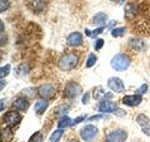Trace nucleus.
Returning <instances> with one entry per match:
<instances>
[{"label": "nucleus", "instance_id": "c85d7f7f", "mask_svg": "<svg viewBox=\"0 0 150 142\" xmlns=\"http://www.w3.org/2000/svg\"><path fill=\"white\" fill-rule=\"evenodd\" d=\"M103 45H104V39L99 38V39L95 40V44H94V49H95V50H100V49L103 48Z\"/></svg>", "mask_w": 150, "mask_h": 142}, {"label": "nucleus", "instance_id": "aec40b11", "mask_svg": "<svg viewBox=\"0 0 150 142\" xmlns=\"http://www.w3.org/2000/svg\"><path fill=\"white\" fill-rule=\"evenodd\" d=\"M58 126H59V128H67V127L73 126V121L70 120L68 116H63V117H60V121L58 122Z\"/></svg>", "mask_w": 150, "mask_h": 142}, {"label": "nucleus", "instance_id": "ea45409f", "mask_svg": "<svg viewBox=\"0 0 150 142\" xmlns=\"http://www.w3.org/2000/svg\"><path fill=\"white\" fill-rule=\"evenodd\" d=\"M119 1H120V4H123V3L125 1V0H119Z\"/></svg>", "mask_w": 150, "mask_h": 142}, {"label": "nucleus", "instance_id": "7ed1b4c3", "mask_svg": "<svg viewBox=\"0 0 150 142\" xmlns=\"http://www.w3.org/2000/svg\"><path fill=\"white\" fill-rule=\"evenodd\" d=\"M81 91L83 89L80 87V84L75 82H69L64 88V96L67 98H75L81 93Z\"/></svg>", "mask_w": 150, "mask_h": 142}, {"label": "nucleus", "instance_id": "c756f323", "mask_svg": "<svg viewBox=\"0 0 150 142\" xmlns=\"http://www.w3.org/2000/svg\"><path fill=\"white\" fill-rule=\"evenodd\" d=\"M28 72H29V67H28L26 64H21L20 67H19V74L20 75H25V74H28Z\"/></svg>", "mask_w": 150, "mask_h": 142}, {"label": "nucleus", "instance_id": "0eeeda50", "mask_svg": "<svg viewBox=\"0 0 150 142\" xmlns=\"http://www.w3.org/2000/svg\"><path fill=\"white\" fill-rule=\"evenodd\" d=\"M55 88L51 84H43L38 88V94L44 99H51L55 96Z\"/></svg>", "mask_w": 150, "mask_h": 142}, {"label": "nucleus", "instance_id": "ddd939ff", "mask_svg": "<svg viewBox=\"0 0 150 142\" xmlns=\"http://www.w3.org/2000/svg\"><path fill=\"white\" fill-rule=\"evenodd\" d=\"M13 106L16 111H26L29 108V102H28L26 97H19L13 102Z\"/></svg>", "mask_w": 150, "mask_h": 142}, {"label": "nucleus", "instance_id": "cd10ccee", "mask_svg": "<svg viewBox=\"0 0 150 142\" xmlns=\"http://www.w3.org/2000/svg\"><path fill=\"white\" fill-rule=\"evenodd\" d=\"M9 5H10L9 0H0V11L4 13L5 10H8V9H9Z\"/></svg>", "mask_w": 150, "mask_h": 142}, {"label": "nucleus", "instance_id": "a211bd4d", "mask_svg": "<svg viewBox=\"0 0 150 142\" xmlns=\"http://www.w3.org/2000/svg\"><path fill=\"white\" fill-rule=\"evenodd\" d=\"M129 45H130L133 49L139 50V52H142V50L145 48V44H144L143 40H140V39H134V38L129 40Z\"/></svg>", "mask_w": 150, "mask_h": 142}, {"label": "nucleus", "instance_id": "f257e3e1", "mask_svg": "<svg viewBox=\"0 0 150 142\" xmlns=\"http://www.w3.org/2000/svg\"><path fill=\"white\" fill-rule=\"evenodd\" d=\"M78 60H79V58L75 53H68L59 59L58 65H59L60 69L64 70V72H69V70L74 69L78 65Z\"/></svg>", "mask_w": 150, "mask_h": 142}, {"label": "nucleus", "instance_id": "393cba45", "mask_svg": "<svg viewBox=\"0 0 150 142\" xmlns=\"http://www.w3.org/2000/svg\"><path fill=\"white\" fill-rule=\"evenodd\" d=\"M96 55L95 54H89L88 57V60H86V68H91L94 64L96 63Z\"/></svg>", "mask_w": 150, "mask_h": 142}, {"label": "nucleus", "instance_id": "f704fd0d", "mask_svg": "<svg viewBox=\"0 0 150 142\" xmlns=\"http://www.w3.org/2000/svg\"><path fill=\"white\" fill-rule=\"evenodd\" d=\"M83 105H88L89 103V93H85V96L83 97Z\"/></svg>", "mask_w": 150, "mask_h": 142}, {"label": "nucleus", "instance_id": "412c9836", "mask_svg": "<svg viewBox=\"0 0 150 142\" xmlns=\"http://www.w3.org/2000/svg\"><path fill=\"white\" fill-rule=\"evenodd\" d=\"M63 135H64L63 128H59V130L54 131L53 133H51V136H50V142H59L60 138L63 137Z\"/></svg>", "mask_w": 150, "mask_h": 142}, {"label": "nucleus", "instance_id": "f8f14e48", "mask_svg": "<svg viewBox=\"0 0 150 142\" xmlns=\"http://www.w3.org/2000/svg\"><path fill=\"white\" fill-rule=\"evenodd\" d=\"M137 122H138V125L142 127V130L145 135H150V121H149V118L145 116V115H139L137 117Z\"/></svg>", "mask_w": 150, "mask_h": 142}, {"label": "nucleus", "instance_id": "2f4dec72", "mask_svg": "<svg viewBox=\"0 0 150 142\" xmlns=\"http://www.w3.org/2000/svg\"><path fill=\"white\" fill-rule=\"evenodd\" d=\"M146 91H148V86H146V84H143L142 87L137 89V94H143V93H145Z\"/></svg>", "mask_w": 150, "mask_h": 142}, {"label": "nucleus", "instance_id": "e433bc0d", "mask_svg": "<svg viewBox=\"0 0 150 142\" xmlns=\"http://www.w3.org/2000/svg\"><path fill=\"white\" fill-rule=\"evenodd\" d=\"M4 107H5V99H1V107H0V110L4 111Z\"/></svg>", "mask_w": 150, "mask_h": 142}, {"label": "nucleus", "instance_id": "4468645a", "mask_svg": "<svg viewBox=\"0 0 150 142\" xmlns=\"http://www.w3.org/2000/svg\"><path fill=\"white\" fill-rule=\"evenodd\" d=\"M48 106H49L48 99L41 98V99H39V101H36L35 102V106H34L35 113H36V115H41V113H44V111L48 108Z\"/></svg>", "mask_w": 150, "mask_h": 142}, {"label": "nucleus", "instance_id": "423d86ee", "mask_svg": "<svg viewBox=\"0 0 150 142\" xmlns=\"http://www.w3.org/2000/svg\"><path fill=\"white\" fill-rule=\"evenodd\" d=\"M20 121H21V116L18 111H10L5 113V116H4V122H5V125L8 127L16 126L20 123Z\"/></svg>", "mask_w": 150, "mask_h": 142}, {"label": "nucleus", "instance_id": "9d476101", "mask_svg": "<svg viewBox=\"0 0 150 142\" xmlns=\"http://www.w3.org/2000/svg\"><path fill=\"white\" fill-rule=\"evenodd\" d=\"M98 110L101 113H114L118 110V106H116V103H114V102L104 101V102H100V105L98 106Z\"/></svg>", "mask_w": 150, "mask_h": 142}, {"label": "nucleus", "instance_id": "1a4fd4ad", "mask_svg": "<svg viewBox=\"0 0 150 142\" xmlns=\"http://www.w3.org/2000/svg\"><path fill=\"white\" fill-rule=\"evenodd\" d=\"M67 43L70 47H79L83 44V35L79 32H74L71 34H69L67 38Z\"/></svg>", "mask_w": 150, "mask_h": 142}, {"label": "nucleus", "instance_id": "a878e982", "mask_svg": "<svg viewBox=\"0 0 150 142\" xmlns=\"http://www.w3.org/2000/svg\"><path fill=\"white\" fill-rule=\"evenodd\" d=\"M43 141H44V137L40 132H35L29 140V142H43Z\"/></svg>", "mask_w": 150, "mask_h": 142}, {"label": "nucleus", "instance_id": "6ab92c4d", "mask_svg": "<svg viewBox=\"0 0 150 142\" xmlns=\"http://www.w3.org/2000/svg\"><path fill=\"white\" fill-rule=\"evenodd\" d=\"M135 13H137V6L134 5V4H126L125 5V16L128 19H133L135 16Z\"/></svg>", "mask_w": 150, "mask_h": 142}, {"label": "nucleus", "instance_id": "20e7f679", "mask_svg": "<svg viewBox=\"0 0 150 142\" xmlns=\"http://www.w3.org/2000/svg\"><path fill=\"white\" fill-rule=\"evenodd\" d=\"M96 135H98V128L93 125H88L80 130V137L86 142H91L96 137Z\"/></svg>", "mask_w": 150, "mask_h": 142}, {"label": "nucleus", "instance_id": "7c9ffc66", "mask_svg": "<svg viewBox=\"0 0 150 142\" xmlns=\"http://www.w3.org/2000/svg\"><path fill=\"white\" fill-rule=\"evenodd\" d=\"M34 94H35V89L34 88H26V89H24V96L33 97Z\"/></svg>", "mask_w": 150, "mask_h": 142}, {"label": "nucleus", "instance_id": "5701e85b", "mask_svg": "<svg viewBox=\"0 0 150 142\" xmlns=\"http://www.w3.org/2000/svg\"><path fill=\"white\" fill-rule=\"evenodd\" d=\"M124 34H125V28L124 27H119V28H114V29H111V35L114 38L123 37Z\"/></svg>", "mask_w": 150, "mask_h": 142}, {"label": "nucleus", "instance_id": "9b49d317", "mask_svg": "<svg viewBox=\"0 0 150 142\" xmlns=\"http://www.w3.org/2000/svg\"><path fill=\"white\" fill-rule=\"evenodd\" d=\"M143 98L140 94H130V96H125L123 98V103L125 106H129V107H135V106H139L142 103Z\"/></svg>", "mask_w": 150, "mask_h": 142}, {"label": "nucleus", "instance_id": "2eb2a0df", "mask_svg": "<svg viewBox=\"0 0 150 142\" xmlns=\"http://www.w3.org/2000/svg\"><path fill=\"white\" fill-rule=\"evenodd\" d=\"M94 97H95V99H98V101L104 102V101H106V99L111 98L112 94L111 93H105V91H103V88L99 87V88L94 89Z\"/></svg>", "mask_w": 150, "mask_h": 142}, {"label": "nucleus", "instance_id": "473e14b6", "mask_svg": "<svg viewBox=\"0 0 150 142\" xmlns=\"http://www.w3.org/2000/svg\"><path fill=\"white\" fill-rule=\"evenodd\" d=\"M83 120H85V116H80V117L75 118V120L73 121V126H75V125H78V123H80V122H81Z\"/></svg>", "mask_w": 150, "mask_h": 142}, {"label": "nucleus", "instance_id": "39448f33", "mask_svg": "<svg viewBox=\"0 0 150 142\" xmlns=\"http://www.w3.org/2000/svg\"><path fill=\"white\" fill-rule=\"evenodd\" d=\"M128 133L124 130H115L105 137V142H125Z\"/></svg>", "mask_w": 150, "mask_h": 142}, {"label": "nucleus", "instance_id": "6e6552de", "mask_svg": "<svg viewBox=\"0 0 150 142\" xmlns=\"http://www.w3.org/2000/svg\"><path fill=\"white\" fill-rule=\"evenodd\" d=\"M108 87H109L112 92L116 93H123L125 91V86L123 83V80L118 77H111L108 80Z\"/></svg>", "mask_w": 150, "mask_h": 142}, {"label": "nucleus", "instance_id": "4be33fe9", "mask_svg": "<svg viewBox=\"0 0 150 142\" xmlns=\"http://www.w3.org/2000/svg\"><path fill=\"white\" fill-rule=\"evenodd\" d=\"M67 112H69V106L68 105H62V106H59L55 110V116L63 117V116H65V113Z\"/></svg>", "mask_w": 150, "mask_h": 142}, {"label": "nucleus", "instance_id": "dca6fc26", "mask_svg": "<svg viewBox=\"0 0 150 142\" xmlns=\"http://www.w3.org/2000/svg\"><path fill=\"white\" fill-rule=\"evenodd\" d=\"M29 8L33 11H36V13L43 11L45 8V3H44V0H30Z\"/></svg>", "mask_w": 150, "mask_h": 142}, {"label": "nucleus", "instance_id": "bb28decb", "mask_svg": "<svg viewBox=\"0 0 150 142\" xmlns=\"http://www.w3.org/2000/svg\"><path fill=\"white\" fill-rule=\"evenodd\" d=\"M9 72H10V64L3 65V67H1V69H0V77H1V78L6 77V75L9 74Z\"/></svg>", "mask_w": 150, "mask_h": 142}, {"label": "nucleus", "instance_id": "f3484780", "mask_svg": "<svg viewBox=\"0 0 150 142\" xmlns=\"http://www.w3.org/2000/svg\"><path fill=\"white\" fill-rule=\"evenodd\" d=\"M106 19H108V16H106L105 13H96L95 15L93 16L91 23L94 25H104L105 22H106Z\"/></svg>", "mask_w": 150, "mask_h": 142}, {"label": "nucleus", "instance_id": "58836bf2", "mask_svg": "<svg viewBox=\"0 0 150 142\" xmlns=\"http://www.w3.org/2000/svg\"><path fill=\"white\" fill-rule=\"evenodd\" d=\"M68 142H78V141H76V140H69Z\"/></svg>", "mask_w": 150, "mask_h": 142}, {"label": "nucleus", "instance_id": "a19ab883", "mask_svg": "<svg viewBox=\"0 0 150 142\" xmlns=\"http://www.w3.org/2000/svg\"><path fill=\"white\" fill-rule=\"evenodd\" d=\"M111 1H115V0H111Z\"/></svg>", "mask_w": 150, "mask_h": 142}, {"label": "nucleus", "instance_id": "b1692460", "mask_svg": "<svg viewBox=\"0 0 150 142\" xmlns=\"http://www.w3.org/2000/svg\"><path fill=\"white\" fill-rule=\"evenodd\" d=\"M104 32V27H100V28H98V29H95L94 32H90L89 29H85V34L88 35V37H91V38H95L96 35H99V34H101V33Z\"/></svg>", "mask_w": 150, "mask_h": 142}, {"label": "nucleus", "instance_id": "72a5a7b5", "mask_svg": "<svg viewBox=\"0 0 150 142\" xmlns=\"http://www.w3.org/2000/svg\"><path fill=\"white\" fill-rule=\"evenodd\" d=\"M100 118H105L104 115H98V116H93L89 118V121H95V120H100Z\"/></svg>", "mask_w": 150, "mask_h": 142}, {"label": "nucleus", "instance_id": "4c0bfd02", "mask_svg": "<svg viewBox=\"0 0 150 142\" xmlns=\"http://www.w3.org/2000/svg\"><path fill=\"white\" fill-rule=\"evenodd\" d=\"M5 84H6V83L4 82V78H1V89L4 88V86H5Z\"/></svg>", "mask_w": 150, "mask_h": 142}, {"label": "nucleus", "instance_id": "c9c22d12", "mask_svg": "<svg viewBox=\"0 0 150 142\" xmlns=\"http://www.w3.org/2000/svg\"><path fill=\"white\" fill-rule=\"evenodd\" d=\"M114 113H116L118 116H124V115H125V111H123V110H120V108H118V110H116Z\"/></svg>", "mask_w": 150, "mask_h": 142}, {"label": "nucleus", "instance_id": "f03ea898", "mask_svg": "<svg viewBox=\"0 0 150 142\" xmlns=\"http://www.w3.org/2000/svg\"><path fill=\"white\" fill-rule=\"evenodd\" d=\"M111 67L114 68L118 72H123V70H126L130 65V59L129 57H126L125 54H116L114 58L111 59Z\"/></svg>", "mask_w": 150, "mask_h": 142}]
</instances>
